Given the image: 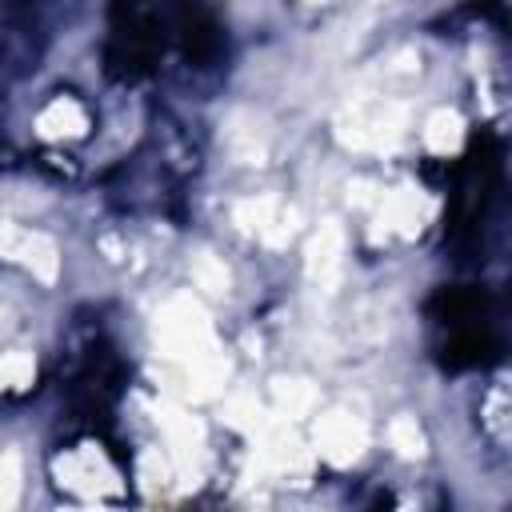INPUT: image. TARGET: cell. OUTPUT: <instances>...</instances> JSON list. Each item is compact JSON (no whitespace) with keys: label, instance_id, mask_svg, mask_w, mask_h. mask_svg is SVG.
Here are the masks:
<instances>
[{"label":"cell","instance_id":"1","mask_svg":"<svg viewBox=\"0 0 512 512\" xmlns=\"http://www.w3.org/2000/svg\"><path fill=\"white\" fill-rule=\"evenodd\" d=\"M156 344L168 360H180V364H192L208 352H216V336H212V324H208V312L192 300V296H176L160 308L156 316Z\"/></svg>","mask_w":512,"mask_h":512},{"label":"cell","instance_id":"2","mask_svg":"<svg viewBox=\"0 0 512 512\" xmlns=\"http://www.w3.org/2000/svg\"><path fill=\"white\" fill-rule=\"evenodd\" d=\"M404 128H408V116L400 104H384V108H348L340 112L336 120V140L348 144V148H372V152H388L404 140Z\"/></svg>","mask_w":512,"mask_h":512},{"label":"cell","instance_id":"3","mask_svg":"<svg viewBox=\"0 0 512 512\" xmlns=\"http://www.w3.org/2000/svg\"><path fill=\"white\" fill-rule=\"evenodd\" d=\"M296 220H300L296 208L280 204L276 196H252V200H240V204H236V224H240L248 236L272 244V248H284V244L292 240Z\"/></svg>","mask_w":512,"mask_h":512},{"label":"cell","instance_id":"4","mask_svg":"<svg viewBox=\"0 0 512 512\" xmlns=\"http://www.w3.org/2000/svg\"><path fill=\"white\" fill-rule=\"evenodd\" d=\"M316 452L328 460V464H336V468H344V464H352V460H360V452H364V444H368V428L352 416V412H328V416H320L316 420Z\"/></svg>","mask_w":512,"mask_h":512},{"label":"cell","instance_id":"5","mask_svg":"<svg viewBox=\"0 0 512 512\" xmlns=\"http://www.w3.org/2000/svg\"><path fill=\"white\" fill-rule=\"evenodd\" d=\"M0 256L16 260L20 268H28L36 280L52 284L60 272V252L44 232H28V228H0Z\"/></svg>","mask_w":512,"mask_h":512},{"label":"cell","instance_id":"6","mask_svg":"<svg viewBox=\"0 0 512 512\" xmlns=\"http://www.w3.org/2000/svg\"><path fill=\"white\" fill-rule=\"evenodd\" d=\"M260 456L272 472H284V476H304L308 472V452L300 444V436L288 428V420H260Z\"/></svg>","mask_w":512,"mask_h":512},{"label":"cell","instance_id":"7","mask_svg":"<svg viewBox=\"0 0 512 512\" xmlns=\"http://www.w3.org/2000/svg\"><path fill=\"white\" fill-rule=\"evenodd\" d=\"M340 264H344V232H340L336 220H324L316 228V236L308 240V248H304V272L320 288H332L336 276H340Z\"/></svg>","mask_w":512,"mask_h":512},{"label":"cell","instance_id":"8","mask_svg":"<svg viewBox=\"0 0 512 512\" xmlns=\"http://www.w3.org/2000/svg\"><path fill=\"white\" fill-rule=\"evenodd\" d=\"M56 472H60V484H68L76 492H88V496H100L104 488L116 484V472L108 468V460L96 448H76V452L60 456Z\"/></svg>","mask_w":512,"mask_h":512},{"label":"cell","instance_id":"9","mask_svg":"<svg viewBox=\"0 0 512 512\" xmlns=\"http://www.w3.org/2000/svg\"><path fill=\"white\" fill-rule=\"evenodd\" d=\"M84 128H88V116H84V108L72 96H56L36 116V132L44 140H76V136H84Z\"/></svg>","mask_w":512,"mask_h":512},{"label":"cell","instance_id":"10","mask_svg":"<svg viewBox=\"0 0 512 512\" xmlns=\"http://www.w3.org/2000/svg\"><path fill=\"white\" fill-rule=\"evenodd\" d=\"M380 220L400 236H416L424 224V200L416 188H392L380 196Z\"/></svg>","mask_w":512,"mask_h":512},{"label":"cell","instance_id":"11","mask_svg":"<svg viewBox=\"0 0 512 512\" xmlns=\"http://www.w3.org/2000/svg\"><path fill=\"white\" fill-rule=\"evenodd\" d=\"M160 420H164V428H168V440H172V448H176V460L192 464V456H196L200 444H204L200 420L188 416V412H180V408H160Z\"/></svg>","mask_w":512,"mask_h":512},{"label":"cell","instance_id":"12","mask_svg":"<svg viewBox=\"0 0 512 512\" xmlns=\"http://www.w3.org/2000/svg\"><path fill=\"white\" fill-rule=\"evenodd\" d=\"M272 400H276V412L284 420H304L316 408V388L308 380L280 376V380H272Z\"/></svg>","mask_w":512,"mask_h":512},{"label":"cell","instance_id":"13","mask_svg":"<svg viewBox=\"0 0 512 512\" xmlns=\"http://www.w3.org/2000/svg\"><path fill=\"white\" fill-rule=\"evenodd\" d=\"M224 380H228V360L224 352H208L200 360L188 364V392L196 400H208V396H220L224 392Z\"/></svg>","mask_w":512,"mask_h":512},{"label":"cell","instance_id":"14","mask_svg":"<svg viewBox=\"0 0 512 512\" xmlns=\"http://www.w3.org/2000/svg\"><path fill=\"white\" fill-rule=\"evenodd\" d=\"M424 144H428L432 152H440V156L456 152V148L464 144V120H460L452 108H436V112L428 116V124H424Z\"/></svg>","mask_w":512,"mask_h":512},{"label":"cell","instance_id":"15","mask_svg":"<svg viewBox=\"0 0 512 512\" xmlns=\"http://www.w3.org/2000/svg\"><path fill=\"white\" fill-rule=\"evenodd\" d=\"M388 444H392L396 456H404V460L424 456V432H420V424H416L412 416H396V420L388 424Z\"/></svg>","mask_w":512,"mask_h":512},{"label":"cell","instance_id":"16","mask_svg":"<svg viewBox=\"0 0 512 512\" xmlns=\"http://www.w3.org/2000/svg\"><path fill=\"white\" fill-rule=\"evenodd\" d=\"M36 376V364L28 352H8L0 356V388H12V392H24Z\"/></svg>","mask_w":512,"mask_h":512},{"label":"cell","instance_id":"17","mask_svg":"<svg viewBox=\"0 0 512 512\" xmlns=\"http://www.w3.org/2000/svg\"><path fill=\"white\" fill-rule=\"evenodd\" d=\"M192 280H196L204 292H224V288H228V268H224V260H216L212 252H196V256H192Z\"/></svg>","mask_w":512,"mask_h":512},{"label":"cell","instance_id":"18","mask_svg":"<svg viewBox=\"0 0 512 512\" xmlns=\"http://www.w3.org/2000/svg\"><path fill=\"white\" fill-rule=\"evenodd\" d=\"M20 496V456L16 452H4L0 456V512L12 508Z\"/></svg>","mask_w":512,"mask_h":512},{"label":"cell","instance_id":"19","mask_svg":"<svg viewBox=\"0 0 512 512\" xmlns=\"http://www.w3.org/2000/svg\"><path fill=\"white\" fill-rule=\"evenodd\" d=\"M228 420H232L236 428H256V424H260V400H256L252 392H236V396L228 400Z\"/></svg>","mask_w":512,"mask_h":512},{"label":"cell","instance_id":"20","mask_svg":"<svg viewBox=\"0 0 512 512\" xmlns=\"http://www.w3.org/2000/svg\"><path fill=\"white\" fill-rule=\"evenodd\" d=\"M140 480H144L148 488L164 484V480H168V460H164L160 452H144V460H140Z\"/></svg>","mask_w":512,"mask_h":512}]
</instances>
